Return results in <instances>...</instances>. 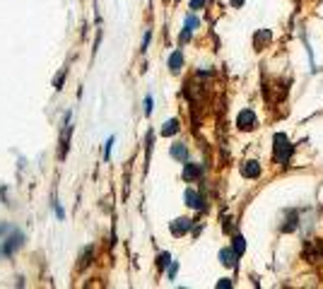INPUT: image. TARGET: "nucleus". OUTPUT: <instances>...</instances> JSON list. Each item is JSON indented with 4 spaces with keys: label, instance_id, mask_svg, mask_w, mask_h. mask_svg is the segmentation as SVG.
<instances>
[{
    "label": "nucleus",
    "instance_id": "a211bd4d",
    "mask_svg": "<svg viewBox=\"0 0 323 289\" xmlns=\"http://www.w3.org/2000/svg\"><path fill=\"white\" fill-rule=\"evenodd\" d=\"M191 34H193V32H191V29H186V27H184V32L179 34V44H186V41H191Z\"/></svg>",
    "mask_w": 323,
    "mask_h": 289
},
{
    "label": "nucleus",
    "instance_id": "39448f33",
    "mask_svg": "<svg viewBox=\"0 0 323 289\" xmlns=\"http://www.w3.org/2000/svg\"><path fill=\"white\" fill-rule=\"evenodd\" d=\"M184 200H186V205H188V208H193V210H203V208H205L203 195H200L198 190H193V188L186 190V193H184Z\"/></svg>",
    "mask_w": 323,
    "mask_h": 289
},
{
    "label": "nucleus",
    "instance_id": "20e7f679",
    "mask_svg": "<svg viewBox=\"0 0 323 289\" xmlns=\"http://www.w3.org/2000/svg\"><path fill=\"white\" fill-rule=\"evenodd\" d=\"M260 171H263V166L256 159H249V162H244V166H241V176L244 179H258Z\"/></svg>",
    "mask_w": 323,
    "mask_h": 289
},
{
    "label": "nucleus",
    "instance_id": "4468645a",
    "mask_svg": "<svg viewBox=\"0 0 323 289\" xmlns=\"http://www.w3.org/2000/svg\"><path fill=\"white\" fill-rule=\"evenodd\" d=\"M198 24H200V19L195 17V15H188V17H186V29H191V32H193Z\"/></svg>",
    "mask_w": 323,
    "mask_h": 289
},
{
    "label": "nucleus",
    "instance_id": "412c9836",
    "mask_svg": "<svg viewBox=\"0 0 323 289\" xmlns=\"http://www.w3.org/2000/svg\"><path fill=\"white\" fill-rule=\"evenodd\" d=\"M229 287H231V280H229V277H224V280L217 282V289H229Z\"/></svg>",
    "mask_w": 323,
    "mask_h": 289
},
{
    "label": "nucleus",
    "instance_id": "9b49d317",
    "mask_svg": "<svg viewBox=\"0 0 323 289\" xmlns=\"http://www.w3.org/2000/svg\"><path fill=\"white\" fill-rule=\"evenodd\" d=\"M297 210H289V212H287V222L285 224H282V232H295L297 229Z\"/></svg>",
    "mask_w": 323,
    "mask_h": 289
},
{
    "label": "nucleus",
    "instance_id": "2eb2a0df",
    "mask_svg": "<svg viewBox=\"0 0 323 289\" xmlns=\"http://www.w3.org/2000/svg\"><path fill=\"white\" fill-rule=\"evenodd\" d=\"M169 263H171V255H169V253H159V258H157V265H159V268H166Z\"/></svg>",
    "mask_w": 323,
    "mask_h": 289
},
{
    "label": "nucleus",
    "instance_id": "ddd939ff",
    "mask_svg": "<svg viewBox=\"0 0 323 289\" xmlns=\"http://www.w3.org/2000/svg\"><path fill=\"white\" fill-rule=\"evenodd\" d=\"M113 142H116V137L111 135L109 140H106V144H104V162H109L111 159V147H113Z\"/></svg>",
    "mask_w": 323,
    "mask_h": 289
},
{
    "label": "nucleus",
    "instance_id": "6ab92c4d",
    "mask_svg": "<svg viewBox=\"0 0 323 289\" xmlns=\"http://www.w3.org/2000/svg\"><path fill=\"white\" fill-rule=\"evenodd\" d=\"M205 5H208V0H191V10H193V12L195 10H203Z\"/></svg>",
    "mask_w": 323,
    "mask_h": 289
},
{
    "label": "nucleus",
    "instance_id": "1a4fd4ad",
    "mask_svg": "<svg viewBox=\"0 0 323 289\" xmlns=\"http://www.w3.org/2000/svg\"><path fill=\"white\" fill-rule=\"evenodd\" d=\"M179 130H181L179 121H176V118H169L164 126H162V137H171V135H176Z\"/></svg>",
    "mask_w": 323,
    "mask_h": 289
},
{
    "label": "nucleus",
    "instance_id": "aec40b11",
    "mask_svg": "<svg viewBox=\"0 0 323 289\" xmlns=\"http://www.w3.org/2000/svg\"><path fill=\"white\" fill-rule=\"evenodd\" d=\"M176 270H179V263H171V265H169V270H166V277H169V280H174Z\"/></svg>",
    "mask_w": 323,
    "mask_h": 289
},
{
    "label": "nucleus",
    "instance_id": "5701e85b",
    "mask_svg": "<svg viewBox=\"0 0 323 289\" xmlns=\"http://www.w3.org/2000/svg\"><path fill=\"white\" fill-rule=\"evenodd\" d=\"M231 5H234V8H241V5H244V0H231Z\"/></svg>",
    "mask_w": 323,
    "mask_h": 289
},
{
    "label": "nucleus",
    "instance_id": "6e6552de",
    "mask_svg": "<svg viewBox=\"0 0 323 289\" xmlns=\"http://www.w3.org/2000/svg\"><path fill=\"white\" fill-rule=\"evenodd\" d=\"M169 152H171V157H174V159H179V162H186V159H188V147H186L184 142L171 144V150H169Z\"/></svg>",
    "mask_w": 323,
    "mask_h": 289
},
{
    "label": "nucleus",
    "instance_id": "f8f14e48",
    "mask_svg": "<svg viewBox=\"0 0 323 289\" xmlns=\"http://www.w3.org/2000/svg\"><path fill=\"white\" fill-rule=\"evenodd\" d=\"M231 241H234V244H231V248H234V251L239 253V255H241L244 251H246V239H244L241 234H237L234 239H231Z\"/></svg>",
    "mask_w": 323,
    "mask_h": 289
},
{
    "label": "nucleus",
    "instance_id": "f03ea898",
    "mask_svg": "<svg viewBox=\"0 0 323 289\" xmlns=\"http://www.w3.org/2000/svg\"><path fill=\"white\" fill-rule=\"evenodd\" d=\"M256 126H258V118H256V113L251 108L239 111V116H237V128L239 130H253Z\"/></svg>",
    "mask_w": 323,
    "mask_h": 289
},
{
    "label": "nucleus",
    "instance_id": "dca6fc26",
    "mask_svg": "<svg viewBox=\"0 0 323 289\" xmlns=\"http://www.w3.org/2000/svg\"><path fill=\"white\" fill-rule=\"evenodd\" d=\"M152 106H155V99H152V94L145 97V116H152Z\"/></svg>",
    "mask_w": 323,
    "mask_h": 289
},
{
    "label": "nucleus",
    "instance_id": "0eeeda50",
    "mask_svg": "<svg viewBox=\"0 0 323 289\" xmlns=\"http://www.w3.org/2000/svg\"><path fill=\"white\" fill-rule=\"evenodd\" d=\"M237 258H239V253L234 248H222L220 251V263L224 268H237Z\"/></svg>",
    "mask_w": 323,
    "mask_h": 289
},
{
    "label": "nucleus",
    "instance_id": "f257e3e1",
    "mask_svg": "<svg viewBox=\"0 0 323 289\" xmlns=\"http://www.w3.org/2000/svg\"><path fill=\"white\" fill-rule=\"evenodd\" d=\"M292 150H295V147L289 144L285 133H275V135H273V157H275L277 164H289Z\"/></svg>",
    "mask_w": 323,
    "mask_h": 289
},
{
    "label": "nucleus",
    "instance_id": "7ed1b4c3",
    "mask_svg": "<svg viewBox=\"0 0 323 289\" xmlns=\"http://www.w3.org/2000/svg\"><path fill=\"white\" fill-rule=\"evenodd\" d=\"M171 234L174 236H184V234H188L191 229H193V219H188V217H179V219H174L171 222Z\"/></svg>",
    "mask_w": 323,
    "mask_h": 289
},
{
    "label": "nucleus",
    "instance_id": "9d476101",
    "mask_svg": "<svg viewBox=\"0 0 323 289\" xmlns=\"http://www.w3.org/2000/svg\"><path fill=\"white\" fill-rule=\"evenodd\" d=\"M181 68H184V53H181V51H174V53L169 55V70L179 72Z\"/></svg>",
    "mask_w": 323,
    "mask_h": 289
},
{
    "label": "nucleus",
    "instance_id": "f3484780",
    "mask_svg": "<svg viewBox=\"0 0 323 289\" xmlns=\"http://www.w3.org/2000/svg\"><path fill=\"white\" fill-rule=\"evenodd\" d=\"M260 41H263V44H268V41H270V32H258V34H256V46H260Z\"/></svg>",
    "mask_w": 323,
    "mask_h": 289
},
{
    "label": "nucleus",
    "instance_id": "4be33fe9",
    "mask_svg": "<svg viewBox=\"0 0 323 289\" xmlns=\"http://www.w3.org/2000/svg\"><path fill=\"white\" fill-rule=\"evenodd\" d=\"M150 39H152V32L148 29V34H145V41H142V51H148V46H150Z\"/></svg>",
    "mask_w": 323,
    "mask_h": 289
},
{
    "label": "nucleus",
    "instance_id": "423d86ee",
    "mask_svg": "<svg viewBox=\"0 0 323 289\" xmlns=\"http://www.w3.org/2000/svg\"><path fill=\"white\" fill-rule=\"evenodd\" d=\"M203 176V166L200 164H195V162H186L184 166V181H195V179H200Z\"/></svg>",
    "mask_w": 323,
    "mask_h": 289
}]
</instances>
